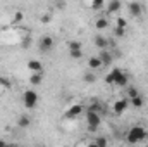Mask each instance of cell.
Returning <instances> with one entry per match:
<instances>
[{
  "label": "cell",
  "instance_id": "cell-1",
  "mask_svg": "<svg viewBox=\"0 0 148 147\" xmlns=\"http://www.w3.org/2000/svg\"><path fill=\"white\" fill-rule=\"evenodd\" d=\"M127 81H129V76L124 73L121 68H115V69H112L110 73L105 76V83H109V85L127 87Z\"/></svg>",
  "mask_w": 148,
  "mask_h": 147
},
{
  "label": "cell",
  "instance_id": "cell-2",
  "mask_svg": "<svg viewBox=\"0 0 148 147\" xmlns=\"http://www.w3.org/2000/svg\"><path fill=\"white\" fill-rule=\"evenodd\" d=\"M147 135H148L147 128H143V126H133V128H129L126 140H127L129 144H138V142L145 140Z\"/></svg>",
  "mask_w": 148,
  "mask_h": 147
},
{
  "label": "cell",
  "instance_id": "cell-3",
  "mask_svg": "<svg viewBox=\"0 0 148 147\" xmlns=\"http://www.w3.org/2000/svg\"><path fill=\"white\" fill-rule=\"evenodd\" d=\"M86 123H88V132L95 133V132L100 128V125H102V116H100V112L88 109L86 111Z\"/></svg>",
  "mask_w": 148,
  "mask_h": 147
},
{
  "label": "cell",
  "instance_id": "cell-4",
  "mask_svg": "<svg viewBox=\"0 0 148 147\" xmlns=\"http://www.w3.org/2000/svg\"><path fill=\"white\" fill-rule=\"evenodd\" d=\"M23 101H24V106L28 109H33V107H36V104H38V94L35 90H26L24 95H23Z\"/></svg>",
  "mask_w": 148,
  "mask_h": 147
},
{
  "label": "cell",
  "instance_id": "cell-5",
  "mask_svg": "<svg viewBox=\"0 0 148 147\" xmlns=\"http://www.w3.org/2000/svg\"><path fill=\"white\" fill-rule=\"evenodd\" d=\"M52 47H53V38L52 37L45 35V37L40 38V43H38L40 52H48V50H52Z\"/></svg>",
  "mask_w": 148,
  "mask_h": 147
},
{
  "label": "cell",
  "instance_id": "cell-6",
  "mask_svg": "<svg viewBox=\"0 0 148 147\" xmlns=\"http://www.w3.org/2000/svg\"><path fill=\"white\" fill-rule=\"evenodd\" d=\"M69 55L73 59H81L83 57V50H81L79 42H69Z\"/></svg>",
  "mask_w": 148,
  "mask_h": 147
},
{
  "label": "cell",
  "instance_id": "cell-7",
  "mask_svg": "<svg viewBox=\"0 0 148 147\" xmlns=\"http://www.w3.org/2000/svg\"><path fill=\"white\" fill-rule=\"evenodd\" d=\"M83 112V106L81 104H74V106H71L69 109L66 111V119H74V118H77L79 114Z\"/></svg>",
  "mask_w": 148,
  "mask_h": 147
},
{
  "label": "cell",
  "instance_id": "cell-8",
  "mask_svg": "<svg viewBox=\"0 0 148 147\" xmlns=\"http://www.w3.org/2000/svg\"><path fill=\"white\" fill-rule=\"evenodd\" d=\"M127 106H129V99H119L114 104V112L115 114H122L124 111L127 109Z\"/></svg>",
  "mask_w": 148,
  "mask_h": 147
},
{
  "label": "cell",
  "instance_id": "cell-9",
  "mask_svg": "<svg viewBox=\"0 0 148 147\" xmlns=\"http://www.w3.org/2000/svg\"><path fill=\"white\" fill-rule=\"evenodd\" d=\"M129 14H131L133 17H140V16L143 14V5H141L140 2H131V3H129Z\"/></svg>",
  "mask_w": 148,
  "mask_h": 147
},
{
  "label": "cell",
  "instance_id": "cell-10",
  "mask_svg": "<svg viewBox=\"0 0 148 147\" xmlns=\"http://www.w3.org/2000/svg\"><path fill=\"white\" fill-rule=\"evenodd\" d=\"M98 57H100V61H102V64H103V66H110L112 59H114V57H112V54L107 50V49H102V50H100V54H98Z\"/></svg>",
  "mask_w": 148,
  "mask_h": 147
},
{
  "label": "cell",
  "instance_id": "cell-11",
  "mask_svg": "<svg viewBox=\"0 0 148 147\" xmlns=\"http://www.w3.org/2000/svg\"><path fill=\"white\" fill-rule=\"evenodd\" d=\"M129 104H131L134 109H140V107H143L145 101H143V97L138 94V95H134V97H131V99H129Z\"/></svg>",
  "mask_w": 148,
  "mask_h": 147
},
{
  "label": "cell",
  "instance_id": "cell-12",
  "mask_svg": "<svg viewBox=\"0 0 148 147\" xmlns=\"http://www.w3.org/2000/svg\"><path fill=\"white\" fill-rule=\"evenodd\" d=\"M95 45L102 50V49H107V45H109V40L105 37H102V35H97L95 37Z\"/></svg>",
  "mask_w": 148,
  "mask_h": 147
},
{
  "label": "cell",
  "instance_id": "cell-13",
  "mask_svg": "<svg viewBox=\"0 0 148 147\" xmlns=\"http://www.w3.org/2000/svg\"><path fill=\"white\" fill-rule=\"evenodd\" d=\"M41 62L40 61H36V59H31L29 62H28V69L31 71V73H35V71H41Z\"/></svg>",
  "mask_w": 148,
  "mask_h": 147
},
{
  "label": "cell",
  "instance_id": "cell-14",
  "mask_svg": "<svg viewBox=\"0 0 148 147\" xmlns=\"http://www.w3.org/2000/svg\"><path fill=\"white\" fill-rule=\"evenodd\" d=\"M117 10H121V0H110L107 12H109V14H115Z\"/></svg>",
  "mask_w": 148,
  "mask_h": 147
},
{
  "label": "cell",
  "instance_id": "cell-15",
  "mask_svg": "<svg viewBox=\"0 0 148 147\" xmlns=\"http://www.w3.org/2000/svg\"><path fill=\"white\" fill-rule=\"evenodd\" d=\"M88 66H90L91 69H98V68H102L103 64H102L100 57L97 55V57H90V61H88Z\"/></svg>",
  "mask_w": 148,
  "mask_h": 147
},
{
  "label": "cell",
  "instance_id": "cell-16",
  "mask_svg": "<svg viewBox=\"0 0 148 147\" xmlns=\"http://www.w3.org/2000/svg\"><path fill=\"white\" fill-rule=\"evenodd\" d=\"M29 81H31V85H40V83L43 81V74H41V71H35V73L31 74Z\"/></svg>",
  "mask_w": 148,
  "mask_h": 147
},
{
  "label": "cell",
  "instance_id": "cell-17",
  "mask_svg": "<svg viewBox=\"0 0 148 147\" xmlns=\"http://www.w3.org/2000/svg\"><path fill=\"white\" fill-rule=\"evenodd\" d=\"M29 125H31V119H29L28 116H21V118L17 119V126H19V128H28Z\"/></svg>",
  "mask_w": 148,
  "mask_h": 147
},
{
  "label": "cell",
  "instance_id": "cell-18",
  "mask_svg": "<svg viewBox=\"0 0 148 147\" xmlns=\"http://www.w3.org/2000/svg\"><path fill=\"white\" fill-rule=\"evenodd\" d=\"M95 26H97V30H105V28L109 26V21H107L105 17H100V19H97Z\"/></svg>",
  "mask_w": 148,
  "mask_h": 147
},
{
  "label": "cell",
  "instance_id": "cell-19",
  "mask_svg": "<svg viewBox=\"0 0 148 147\" xmlns=\"http://www.w3.org/2000/svg\"><path fill=\"white\" fill-rule=\"evenodd\" d=\"M107 144H109V142H107V139H105V137H97V139H95V142H93V146H97V147H105Z\"/></svg>",
  "mask_w": 148,
  "mask_h": 147
},
{
  "label": "cell",
  "instance_id": "cell-20",
  "mask_svg": "<svg viewBox=\"0 0 148 147\" xmlns=\"http://www.w3.org/2000/svg\"><path fill=\"white\" fill-rule=\"evenodd\" d=\"M124 35H126V28H121V26H115V28H114V37L122 38Z\"/></svg>",
  "mask_w": 148,
  "mask_h": 147
},
{
  "label": "cell",
  "instance_id": "cell-21",
  "mask_svg": "<svg viewBox=\"0 0 148 147\" xmlns=\"http://www.w3.org/2000/svg\"><path fill=\"white\" fill-rule=\"evenodd\" d=\"M103 3H105V0H93L91 2V9L93 10H100L103 7Z\"/></svg>",
  "mask_w": 148,
  "mask_h": 147
},
{
  "label": "cell",
  "instance_id": "cell-22",
  "mask_svg": "<svg viewBox=\"0 0 148 147\" xmlns=\"http://www.w3.org/2000/svg\"><path fill=\"white\" fill-rule=\"evenodd\" d=\"M84 81H86V83H95V81H97V76L91 74V73H86L84 74Z\"/></svg>",
  "mask_w": 148,
  "mask_h": 147
},
{
  "label": "cell",
  "instance_id": "cell-23",
  "mask_svg": "<svg viewBox=\"0 0 148 147\" xmlns=\"http://www.w3.org/2000/svg\"><path fill=\"white\" fill-rule=\"evenodd\" d=\"M115 26H121V28H127V21H126L124 17H117V21H115Z\"/></svg>",
  "mask_w": 148,
  "mask_h": 147
},
{
  "label": "cell",
  "instance_id": "cell-24",
  "mask_svg": "<svg viewBox=\"0 0 148 147\" xmlns=\"http://www.w3.org/2000/svg\"><path fill=\"white\" fill-rule=\"evenodd\" d=\"M0 87H3V88H10V81H9L7 78L0 76Z\"/></svg>",
  "mask_w": 148,
  "mask_h": 147
},
{
  "label": "cell",
  "instance_id": "cell-25",
  "mask_svg": "<svg viewBox=\"0 0 148 147\" xmlns=\"http://www.w3.org/2000/svg\"><path fill=\"white\" fill-rule=\"evenodd\" d=\"M29 45H31V37H24L23 43H21V47H23V49H29Z\"/></svg>",
  "mask_w": 148,
  "mask_h": 147
},
{
  "label": "cell",
  "instance_id": "cell-26",
  "mask_svg": "<svg viewBox=\"0 0 148 147\" xmlns=\"http://www.w3.org/2000/svg\"><path fill=\"white\" fill-rule=\"evenodd\" d=\"M50 19H52V16H50V14H43V16L40 17V21H41L43 24H48V23H50Z\"/></svg>",
  "mask_w": 148,
  "mask_h": 147
},
{
  "label": "cell",
  "instance_id": "cell-27",
  "mask_svg": "<svg viewBox=\"0 0 148 147\" xmlns=\"http://www.w3.org/2000/svg\"><path fill=\"white\" fill-rule=\"evenodd\" d=\"M127 95H129V99H131V97L138 95V90H136L134 87H127Z\"/></svg>",
  "mask_w": 148,
  "mask_h": 147
},
{
  "label": "cell",
  "instance_id": "cell-28",
  "mask_svg": "<svg viewBox=\"0 0 148 147\" xmlns=\"http://www.w3.org/2000/svg\"><path fill=\"white\" fill-rule=\"evenodd\" d=\"M90 111H97V112H100V109H102V104H98V102H93L90 107H88Z\"/></svg>",
  "mask_w": 148,
  "mask_h": 147
},
{
  "label": "cell",
  "instance_id": "cell-29",
  "mask_svg": "<svg viewBox=\"0 0 148 147\" xmlns=\"http://www.w3.org/2000/svg\"><path fill=\"white\" fill-rule=\"evenodd\" d=\"M23 17H24V16H23V12H16V14H14V21H12V23H21V21H23Z\"/></svg>",
  "mask_w": 148,
  "mask_h": 147
},
{
  "label": "cell",
  "instance_id": "cell-30",
  "mask_svg": "<svg viewBox=\"0 0 148 147\" xmlns=\"http://www.w3.org/2000/svg\"><path fill=\"white\" fill-rule=\"evenodd\" d=\"M7 146V142H5V140H0V147H5Z\"/></svg>",
  "mask_w": 148,
  "mask_h": 147
}]
</instances>
